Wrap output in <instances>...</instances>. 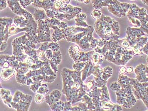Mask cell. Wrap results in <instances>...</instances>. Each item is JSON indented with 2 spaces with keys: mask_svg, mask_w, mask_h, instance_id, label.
I'll return each instance as SVG.
<instances>
[{
  "mask_svg": "<svg viewBox=\"0 0 148 111\" xmlns=\"http://www.w3.org/2000/svg\"><path fill=\"white\" fill-rule=\"evenodd\" d=\"M95 29L96 33L103 39L113 38L119 35L120 26L118 22L110 17L102 14L99 19L95 22Z\"/></svg>",
  "mask_w": 148,
  "mask_h": 111,
  "instance_id": "6da1fadb",
  "label": "cell"
},
{
  "mask_svg": "<svg viewBox=\"0 0 148 111\" xmlns=\"http://www.w3.org/2000/svg\"><path fill=\"white\" fill-rule=\"evenodd\" d=\"M108 3V9L110 12L118 18L125 17L132 4L127 3H121L117 0H103Z\"/></svg>",
  "mask_w": 148,
  "mask_h": 111,
  "instance_id": "7a4b0ae2",
  "label": "cell"
},
{
  "mask_svg": "<svg viewBox=\"0 0 148 111\" xmlns=\"http://www.w3.org/2000/svg\"><path fill=\"white\" fill-rule=\"evenodd\" d=\"M38 28L37 29V43L49 42L51 41L50 28L44 20L38 21Z\"/></svg>",
  "mask_w": 148,
  "mask_h": 111,
  "instance_id": "3957f363",
  "label": "cell"
},
{
  "mask_svg": "<svg viewBox=\"0 0 148 111\" xmlns=\"http://www.w3.org/2000/svg\"><path fill=\"white\" fill-rule=\"evenodd\" d=\"M81 8L75 7L69 4L66 7H61L56 12L63 13L64 19L71 21L76 17L77 14L82 13Z\"/></svg>",
  "mask_w": 148,
  "mask_h": 111,
  "instance_id": "277c9868",
  "label": "cell"
},
{
  "mask_svg": "<svg viewBox=\"0 0 148 111\" xmlns=\"http://www.w3.org/2000/svg\"><path fill=\"white\" fill-rule=\"evenodd\" d=\"M8 6L13 13L18 16H23L26 11L21 6L18 0H6Z\"/></svg>",
  "mask_w": 148,
  "mask_h": 111,
  "instance_id": "5b68a950",
  "label": "cell"
},
{
  "mask_svg": "<svg viewBox=\"0 0 148 111\" xmlns=\"http://www.w3.org/2000/svg\"><path fill=\"white\" fill-rule=\"evenodd\" d=\"M47 25L50 28L53 29L54 30L52 35V40L54 42H56L62 39H64V35L63 34L61 29L59 28L57 26L50 24Z\"/></svg>",
  "mask_w": 148,
  "mask_h": 111,
  "instance_id": "8992f818",
  "label": "cell"
},
{
  "mask_svg": "<svg viewBox=\"0 0 148 111\" xmlns=\"http://www.w3.org/2000/svg\"><path fill=\"white\" fill-rule=\"evenodd\" d=\"M61 97V94L60 91L55 90L53 91L49 96L46 97V102L49 105L51 106L54 103L59 101Z\"/></svg>",
  "mask_w": 148,
  "mask_h": 111,
  "instance_id": "52a82bcc",
  "label": "cell"
},
{
  "mask_svg": "<svg viewBox=\"0 0 148 111\" xmlns=\"http://www.w3.org/2000/svg\"><path fill=\"white\" fill-rule=\"evenodd\" d=\"M45 21L47 25L50 24L57 26L60 29H65L68 27V24L66 22L60 21L55 18H47L45 20Z\"/></svg>",
  "mask_w": 148,
  "mask_h": 111,
  "instance_id": "ba28073f",
  "label": "cell"
},
{
  "mask_svg": "<svg viewBox=\"0 0 148 111\" xmlns=\"http://www.w3.org/2000/svg\"><path fill=\"white\" fill-rule=\"evenodd\" d=\"M87 15L84 13H80L77 15L75 18L76 26L80 27H88V25L86 22Z\"/></svg>",
  "mask_w": 148,
  "mask_h": 111,
  "instance_id": "9c48e42d",
  "label": "cell"
},
{
  "mask_svg": "<svg viewBox=\"0 0 148 111\" xmlns=\"http://www.w3.org/2000/svg\"><path fill=\"white\" fill-rule=\"evenodd\" d=\"M14 23L17 27L23 28L27 27L28 21L27 18L24 16H18L14 18Z\"/></svg>",
  "mask_w": 148,
  "mask_h": 111,
  "instance_id": "30bf717a",
  "label": "cell"
},
{
  "mask_svg": "<svg viewBox=\"0 0 148 111\" xmlns=\"http://www.w3.org/2000/svg\"><path fill=\"white\" fill-rule=\"evenodd\" d=\"M1 96L5 104H7L9 108H11L10 104L11 103L12 97L10 95V91L7 90H1Z\"/></svg>",
  "mask_w": 148,
  "mask_h": 111,
  "instance_id": "8fae6325",
  "label": "cell"
},
{
  "mask_svg": "<svg viewBox=\"0 0 148 111\" xmlns=\"http://www.w3.org/2000/svg\"><path fill=\"white\" fill-rule=\"evenodd\" d=\"M14 69V67H11L2 71L1 72V77L3 80H7L12 77L14 76L15 73Z\"/></svg>",
  "mask_w": 148,
  "mask_h": 111,
  "instance_id": "7c38bea8",
  "label": "cell"
},
{
  "mask_svg": "<svg viewBox=\"0 0 148 111\" xmlns=\"http://www.w3.org/2000/svg\"><path fill=\"white\" fill-rule=\"evenodd\" d=\"M33 16L35 18L36 21H38L39 20H44L46 19V12L44 9L42 8H36Z\"/></svg>",
  "mask_w": 148,
  "mask_h": 111,
  "instance_id": "4fadbf2b",
  "label": "cell"
},
{
  "mask_svg": "<svg viewBox=\"0 0 148 111\" xmlns=\"http://www.w3.org/2000/svg\"><path fill=\"white\" fill-rule=\"evenodd\" d=\"M56 0H42L41 8L44 9L45 11L48 9H53L55 1Z\"/></svg>",
  "mask_w": 148,
  "mask_h": 111,
  "instance_id": "5bb4252c",
  "label": "cell"
},
{
  "mask_svg": "<svg viewBox=\"0 0 148 111\" xmlns=\"http://www.w3.org/2000/svg\"><path fill=\"white\" fill-rule=\"evenodd\" d=\"M84 2V0H83ZM92 4L93 7L95 9H101L102 8L104 7H108V3L104 2L103 0H92Z\"/></svg>",
  "mask_w": 148,
  "mask_h": 111,
  "instance_id": "9a60e30c",
  "label": "cell"
},
{
  "mask_svg": "<svg viewBox=\"0 0 148 111\" xmlns=\"http://www.w3.org/2000/svg\"><path fill=\"white\" fill-rule=\"evenodd\" d=\"M62 59V54L60 51H53V56L51 60L54 64L56 65L57 66L60 64Z\"/></svg>",
  "mask_w": 148,
  "mask_h": 111,
  "instance_id": "2e32d148",
  "label": "cell"
},
{
  "mask_svg": "<svg viewBox=\"0 0 148 111\" xmlns=\"http://www.w3.org/2000/svg\"><path fill=\"white\" fill-rule=\"evenodd\" d=\"M102 14L99 9H95L91 13V15L92 18L94 19H98L101 18Z\"/></svg>",
  "mask_w": 148,
  "mask_h": 111,
  "instance_id": "e0dca14e",
  "label": "cell"
},
{
  "mask_svg": "<svg viewBox=\"0 0 148 111\" xmlns=\"http://www.w3.org/2000/svg\"><path fill=\"white\" fill-rule=\"evenodd\" d=\"M37 56L40 60H42L45 62H48L49 60L46 57L44 51L38 50L37 51Z\"/></svg>",
  "mask_w": 148,
  "mask_h": 111,
  "instance_id": "ac0fdd59",
  "label": "cell"
},
{
  "mask_svg": "<svg viewBox=\"0 0 148 111\" xmlns=\"http://www.w3.org/2000/svg\"><path fill=\"white\" fill-rule=\"evenodd\" d=\"M27 79L26 76H25V75H18L17 74L16 75V80L17 82L19 84H26V81Z\"/></svg>",
  "mask_w": 148,
  "mask_h": 111,
  "instance_id": "d6986e66",
  "label": "cell"
},
{
  "mask_svg": "<svg viewBox=\"0 0 148 111\" xmlns=\"http://www.w3.org/2000/svg\"><path fill=\"white\" fill-rule=\"evenodd\" d=\"M20 4L23 9H26V8L32 5L33 3V0H18Z\"/></svg>",
  "mask_w": 148,
  "mask_h": 111,
  "instance_id": "ffe728a7",
  "label": "cell"
},
{
  "mask_svg": "<svg viewBox=\"0 0 148 111\" xmlns=\"http://www.w3.org/2000/svg\"><path fill=\"white\" fill-rule=\"evenodd\" d=\"M49 89L47 88V86L46 84H42L41 86L40 87L37 91L38 93L41 94L45 95L49 92Z\"/></svg>",
  "mask_w": 148,
  "mask_h": 111,
  "instance_id": "44dd1931",
  "label": "cell"
},
{
  "mask_svg": "<svg viewBox=\"0 0 148 111\" xmlns=\"http://www.w3.org/2000/svg\"><path fill=\"white\" fill-rule=\"evenodd\" d=\"M35 101L36 103L40 104L43 102L45 100V98L43 95L38 93L35 96Z\"/></svg>",
  "mask_w": 148,
  "mask_h": 111,
  "instance_id": "7402d4cb",
  "label": "cell"
},
{
  "mask_svg": "<svg viewBox=\"0 0 148 111\" xmlns=\"http://www.w3.org/2000/svg\"><path fill=\"white\" fill-rule=\"evenodd\" d=\"M49 48L51 49L52 51H57L60 49V46L56 42H51L49 43Z\"/></svg>",
  "mask_w": 148,
  "mask_h": 111,
  "instance_id": "603a6c76",
  "label": "cell"
},
{
  "mask_svg": "<svg viewBox=\"0 0 148 111\" xmlns=\"http://www.w3.org/2000/svg\"><path fill=\"white\" fill-rule=\"evenodd\" d=\"M41 86V84L40 83L35 82L34 83V84L30 86V89L34 92H35L37 90H38V88Z\"/></svg>",
  "mask_w": 148,
  "mask_h": 111,
  "instance_id": "cb8c5ba5",
  "label": "cell"
},
{
  "mask_svg": "<svg viewBox=\"0 0 148 111\" xmlns=\"http://www.w3.org/2000/svg\"><path fill=\"white\" fill-rule=\"evenodd\" d=\"M46 12L47 18H54V14H55V11L53 10L52 9H48V10H46Z\"/></svg>",
  "mask_w": 148,
  "mask_h": 111,
  "instance_id": "d4e9b609",
  "label": "cell"
},
{
  "mask_svg": "<svg viewBox=\"0 0 148 111\" xmlns=\"http://www.w3.org/2000/svg\"><path fill=\"white\" fill-rule=\"evenodd\" d=\"M49 42H45L44 43H42L41 46L40 47L39 50L43 51H45L49 48Z\"/></svg>",
  "mask_w": 148,
  "mask_h": 111,
  "instance_id": "484cf974",
  "label": "cell"
},
{
  "mask_svg": "<svg viewBox=\"0 0 148 111\" xmlns=\"http://www.w3.org/2000/svg\"><path fill=\"white\" fill-rule=\"evenodd\" d=\"M45 55L46 57L49 59L51 60L52 59L53 56V52L51 50H47L45 51Z\"/></svg>",
  "mask_w": 148,
  "mask_h": 111,
  "instance_id": "4316f807",
  "label": "cell"
},
{
  "mask_svg": "<svg viewBox=\"0 0 148 111\" xmlns=\"http://www.w3.org/2000/svg\"><path fill=\"white\" fill-rule=\"evenodd\" d=\"M1 1V10L6 8L8 5L6 0H0Z\"/></svg>",
  "mask_w": 148,
  "mask_h": 111,
  "instance_id": "83f0119b",
  "label": "cell"
},
{
  "mask_svg": "<svg viewBox=\"0 0 148 111\" xmlns=\"http://www.w3.org/2000/svg\"><path fill=\"white\" fill-rule=\"evenodd\" d=\"M49 62L50 63V64L51 65V66L53 69L54 71V72L55 73H57L58 72V69L57 67V65H56L53 62L52 60H51H51H49Z\"/></svg>",
  "mask_w": 148,
  "mask_h": 111,
  "instance_id": "f1b7e54d",
  "label": "cell"
},
{
  "mask_svg": "<svg viewBox=\"0 0 148 111\" xmlns=\"http://www.w3.org/2000/svg\"><path fill=\"white\" fill-rule=\"evenodd\" d=\"M1 51H4L7 47L6 42L3 41L1 42Z\"/></svg>",
  "mask_w": 148,
  "mask_h": 111,
  "instance_id": "f546056e",
  "label": "cell"
},
{
  "mask_svg": "<svg viewBox=\"0 0 148 111\" xmlns=\"http://www.w3.org/2000/svg\"><path fill=\"white\" fill-rule=\"evenodd\" d=\"M61 1L63 4L67 5L69 4L71 0H61Z\"/></svg>",
  "mask_w": 148,
  "mask_h": 111,
  "instance_id": "4dcf8cb0",
  "label": "cell"
},
{
  "mask_svg": "<svg viewBox=\"0 0 148 111\" xmlns=\"http://www.w3.org/2000/svg\"><path fill=\"white\" fill-rule=\"evenodd\" d=\"M34 82H33L32 80L30 79H28L27 80V82H26V84L27 86H30L32 84V85L33 84H34Z\"/></svg>",
  "mask_w": 148,
  "mask_h": 111,
  "instance_id": "1f68e13d",
  "label": "cell"
},
{
  "mask_svg": "<svg viewBox=\"0 0 148 111\" xmlns=\"http://www.w3.org/2000/svg\"><path fill=\"white\" fill-rule=\"evenodd\" d=\"M75 1H78V2H83V0H75Z\"/></svg>",
  "mask_w": 148,
  "mask_h": 111,
  "instance_id": "d6a6232c",
  "label": "cell"
},
{
  "mask_svg": "<svg viewBox=\"0 0 148 111\" xmlns=\"http://www.w3.org/2000/svg\"><path fill=\"white\" fill-rule=\"evenodd\" d=\"M130 1H136V0H129Z\"/></svg>",
  "mask_w": 148,
  "mask_h": 111,
  "instance_id": "836d02e7",
  "label": "cell"
}]
</instances>
